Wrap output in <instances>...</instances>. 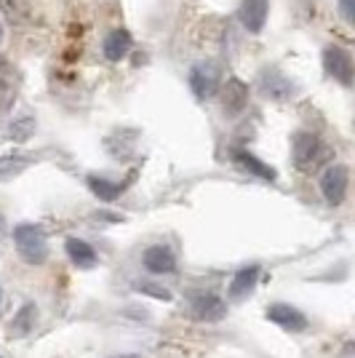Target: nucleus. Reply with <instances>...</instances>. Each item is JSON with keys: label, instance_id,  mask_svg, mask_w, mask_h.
I'll return each mask as SVG.
<instances>
[{"label": "nucleus", "instance_id": "14", "mask_svg": "<svg viewBox=\"0 0 355 358\" xmlns=\"http://www.w3.org/2000/svg\"><path fill=\"white\" fill-rule=\"evenodd\" d=\"M35 321H38V308H35L32 302H24L14 313V318L8 321V337H11V340L27 337L32 329H35Z\"/></svg>", "mask_w": 355, "mask_h": 358}, {"label": "nucleus", "instance_id": "8", "mask_svg": "<svg viewBox=\"0 0 355 358\" xmlns=\"http://www.w3.org/2000/svg\"><path fill=\"white\" fill-rule=\"evenodd\" d=\"M267 14H270V0H240V24L249 32L259 35L267 24Z\"/></svg>", "mask_w": 355, "mask_h": 358}, {"label": "nucleus", "instance_id": "4", "mask_svg": "<svg viewBox=\"0 0 355 358\" xmlns=\"http://www.w3.org/2000/svg\"><path fill=\"white\" fill-rule=\"evenodd\" d=\"M190 91L198 102L211 99L219 91V67L214 62H198L190 70Z\"/></svg>", "mask_w": 355, "mask_h": 358}, {"label": "nucleus", "instance_id": "22", "mask_svg": "<svg viewBox=\"0 0 355 358\" xmlns=\"http://www.w3.org/2000/svg\"><path fill=\"white\" fill-rule=\"evenodd\" d=\"M353 8H355V0H340V16L347 24H353V19H355Z\"/></svg>", "mask_w": 355, "mask_h": 358}, {"label": "nucleus", "instance_id": "23", "mask_svg": "<svg viewBox=\"0 0 355 358\" xmlns=\"http://www.w3.org/2000/svg\"><path fill=\"white\" fill-rule=\"evenodd\" d=\"M136 289L145 292V294H152V297H158V299H171V294H168L166 289H155V284H139Z\"/></svg>", "mask_w": 355, "mask_h": 358}, {"label": "nucleus", "instance_id": "3", "mask_svg": "<svg viewBox=\"0 0 355 358\" xmlns=\"http://www.w3.org/2000/svg\"><path fill=\"white\" fill-rule=\"evenodd\" d=\"M347 187H350V169L345 164L328 166L321 174V193L328 206H340L347 195Z\"/></svg>", "mask_w": 355, "mask_h": 358}, {"label": "nucleus", "instance_id": "15", "mask_svg": "<svg viewBox=\"0 0 355 358\" xmlns=\"http://www.w3.org/2000/svg\"><path fill=\"white\" fill-rule=\"evenodd\" d=\"M236 164L240 166V169H246L249 174H254V177L265 179V182H275V179H278V171H275L273 166H267L262 158H256L254 152H249V150H238Z\"/></svg>", "mask_w": 355, "mask_h": 358}, {"label": "nucleus", "instance_id": "1", "mask_svg": "<svg viewBox=\"0 0 355 358\" xmlns=\"http://www.w3.org/2000/svg\"><path fill=\"white\" fill-rule=\"evenodd\" d=\"M14 241L19 254L30 265H43L45 257H48V241H45V233L38 224H19V227H14Z\"/></svg>", "mask_w": 355, "mask_h": 358}, {"label": "nucleus", "instance_id": "13", "mask_svg": "<svg viewBox=\"0 0 355 358\" xmlns=\"http://www.w3.org/2000/svg\"><path fill=\"white\" fill-rule=\"evenodd\" d=\"M102 51L110 62L126 59V57H129V51H131V32L123 30V27L107 32V38H104V43H102Z\"/></svg>", "mask_w": 355, "mask_h": 358}, {"label": "nucleus", "instance_id": "5", "mask_svg": "<svg viewBox=\"0 0 355 358\" xmlns=\"http://www.w3.org/2000/svg\"><path fill=\"white\" fill-rule=\"evenodd\" d=\"M259 91L265 94L267 99H273V102H283V99H291L294 96L296 86L291 83V78H286L281 70L267 67L265 73L259 75Z\"/></svg>", "mask_w": 355, "mask_h": 358}, {"label": "nucleus", "instance_id": "6", "mask_svg": "<svg viewBox=\"0 0 355 358\" xmlns=\"http://www.w3.org/2000/svg\"><path fill=\"white\" fill-rule=\"evenodd\" d=\"M190 313L198 318V321H222L227 308H224V299L217 297L214 292H195L190 297Z\"/></svg>", "mask_w": 355, "mask_h": 358}, {"label": "nucleus", "instance_id": "7", "mask_svg": "<svg viewBox=\"0 0 355 358\" xmlns=\"http://www.w3.org/2000/svg\"><path fill=\"white\" fill-rule=\"evenodd\" d=\"M249 105V86L240 80V78H227L222 89V110L227 118H236L240 115Z\"/></svg>", "mask_w": 355, "mask_h": 358}, {"label": "nucleus", "instance_id": "20", "mask_svg": "<svg viewBox=\"0 0 355 358\" xmlns=\"http://www.w3.org/2000/svg\"><path fill=\"white\" fill-rule=\"evenodd\" d=\"M27 166H30V158H27V155H8V158H0V182L19 177Z\"/></svg>", "mask_w": 355, "mask_h": 358}, {"label": "nucleus", "instance_id": "11", "mask_svg": "<svg viewBox=\"0 0 355 358\" xmlns=\"http://www.w3.org/2000/svg\"><path fill=\"white\" fill-rule=\"evenodd\" d=\"M16 91H19L16 67L6 57H0V110H8V107L14 105Z\"/></svg>", "mask_w": 355, "mask_h": 358}, {"label": "nucleus", "instance_id": "12", "mask_svg": "<svg viewBox=\"0 0 355 358\" xmlns=\"http://www.w3.org/2000/svg\"><path fill=\"white\" fill-rule=\"evenodd\" d=\"M142 262H145V268L152 275H163V273H174L177 270V259H174L171 249H166V246H150L145 257H142Z\"/></svg>", "mask_w": 355, "mask_h": 358}, {"label": "nucleus", "instance_id": "21", "mask_svg": "<svg viewBox=\"0 0 355 358\" xmlns=\"http://www.w3.org/2000/svg\"><path fill=\"white\" fill-rule=\"evenodd\" d=\"M32 129H35V123H32V118L14 120V123H11V129H8V139H16V142H24V139H27V136L32 134Z\"/></svg>", "mask_w": 355, "mask_h": 358}, {"label": "nucleus", "instance_id": "17", "mask_svg": "<svg viewBox=\"0 0 355 358\" xmlns=\"http://www.w3.org/2000/svg\"><path fill=\"white\" fill-rule=\"evenodd\" d=\"M256 278H259V268H256V265H249V268L238 270L233 284L227 289V294L233 299H243L246 294H252V289L256 286Z\"/></svg>", "mask_w": 355, "mask_h": 358}, {"label": "nucleus", "instance_id": "25", "mask_svg": "<svg viewBox=\"0 0 355 358\" xmlns=\"http://www.w3.org/2000/svg\"><path fill=\"white\" fill-rule=\"evenodd\" d=\"M3 38H6V32H3V19H0V45H3Z\"/></svg>", "mask_w": 355, "mask_h": 358}, {"label": "nucleus", "instance_id": "16", "mask_svg": "<svg viewBox=\"0 0 355 358\" xmlns=\"http://www.w3.org/2000/svg\"><path fill=\"white\" fill-rule=\"evenodd\" d=\"M64 249H67V257L73 259V265H78V268H94L96 265V252L83 238H67Z\"/></svg>", "mask_w": 355, "mask_h": 358}, {"label": "nucleus", "instance_id": "24", "mask_svg": "<svg viewBox=\"0 0 355 358\" xmlns=\"http://www.w3.org/2000/svg\"><path fill=\"white\" fill-rule=\"evenodd\" d=\"M113 358H145V356H139V353H123V356H113Z\"/></svg>", "mask_w": 355, "mask_h": 358}, {"label": "nucleus", "instance_id": "9", "mask_svg": "<svg viewBox=\"0 0 355 358\" xmlns=\"http://www.w3.org/2000/svg\"><path fill=\"white\" fill-rule=\"evenodd\" d=\"M267 321L278 324L281 329H289V331H305L307 329V318L299 313L296 308L286 305V302H273L267 308Z\"/></svg>", "mask_w": 355, "mask_h": 358}, {"label": "nucleus", "instance_id": "10", "mask_svg": "<svg viewBox=\"0 0 355 358\" xmlns=\"http://www.w3.org/2000/svg\"><path fill=\"white\" fill-rule=\"evenodd\" d=\"M318 150H321V142L312 131H296L294 139H291V158L299 169L310 166L318 155Z\"/></svg>", "mask_w": 355, "mask_h": 358}, {"label": "nucleus", "instance_id": "18", "mask_svg": "<svg viewBox=\"0 0 355 358\" xmlns=\"http://www.w3.org/2000/svg\"><path fill=\"white\" fill-rule=\"evenodd\" d=\"M0 16L8 22V24H24L30 19V3L27 0H0Z\"/></svg>", "mask_w": 355, "mask_h": 358}, {"label": "nucleus", "instance_id": "19", "mask_svg": "<svg viewBox=\"0 0 355 358\" xmlns=\"http://www.w3.org/2000/svg\"><path fill=\"white\" fill-rule=\"evenodd\" d=\"M89 187H91V193L96 195L99 201H107V203H110V201H115V198L120 195L118 182H110V179H104V177H94V174L89 177Z\"/></svg>", "mask_w": 355, "mask_h": 358}, {"label": "nucleus", "instance_id": "26", "mask_svg": "<svg viewBox=\"0 0 355 358\" xmlns=\"http://www.w3.org/2000/svg\"><path fill=\"white\" fill-rule=\"evenodd\" d=\"M0 358H3V356H0Z\"/></svg>", "mask_w": 355, "mask_h": 358}, {"label": "nucleus", "instance_id": "2", "mask_svg": "<svg viewBox=\"0 0 355 358\" xmlns=\"http://www.w3.org/2000/svg\"><path fill=\"white\" fill-rule=\"evenodd\" d=\"M324 70L328 78H334L345 89L353 86V57L342 45H326L324 48Z\"/></svg>", "mask_w": 355, "mask_h": 358}]
</instances>
